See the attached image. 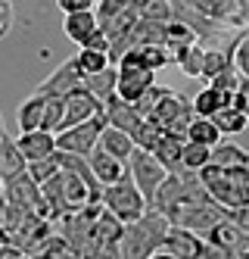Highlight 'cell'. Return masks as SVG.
<instances>
[{
    "mask_svg": "<svg viewBox=\"0 0 249 259\" xmlns=\"http://www.w3.org/2000/svg\"><path fill=\"white\" fill-rule=\"evenodd\" d=\"M168 228L171 222L162 212L146 209L137 222L125 225L122 240H119V259H150L156 250H162Z\"/></svg>",
    "mask_w": 249,
    "mask_h": 259,
    "instance_id": "1",
    "label": "cell"
},
{
    "mask_svg": "<svg viewBox=\"0 0 249 259\" xmlns=\"http://www.w3.org/2000/svg\"><path fill=\"white\" fill-rule=\"evenodd\" d=\"M203 188L209 191L218 206L224 209H243L249 206V165H237V169H221V165L209 162L196 172Z\"/></svg>",
    "mask_w": 249,
    "mask_h": 259,
    "instance_id": "2",
    "label": "cell"
},
{
    "mask_svg": "<svg viewBox=\"0 0 249 259\" xmlns=\"http://www.w3.org/2000/svg\"><path fill=\"white\" fill-rule=\"evenodd\" d=\"M100 203L116 215L119 222H125V225H131V222H137L146 209H150V203L146 197L137 191V184L131 181V175H125L122 181L116 184H109V188H103V197Z\"/></svg>",
    "mask_w": 249,
    "mask_h": 259,
    "instance_id": "3",
    "label": "cell"
},
{
    "mask_svg": "<svg viewBox=\"0 0 249 259\" xmlns=\"http://www.w3.org/2000/svg\"><path fill=\"white\" fill-rule=\"evenodd\" d=\"M106 128V116H90L78 125L66 128V132L56 135V150H66V153H78V156H90L100 144V135Z\"/></svg>",
    "mask_w": 249,
    "mask_h": 259,
    "instance_id": "4",
    "label": "cell"
},
{
    "mask_svg": "<svg viewBox=\"0 0 249 259\" xmlns=\"http://www.w3.org/2000/svg\"><path fill=\"white\" fill-rule=\"evenodd\" d=\"M128 175H131V181L137 184V191H140V194L146 197V203H150L153 194L159 191V184H162L171 172H168L150 150H140V147H137V150L131 153V159H128Z\"/></svg>",
    "mask_w": 249,
    "mask_h": 259,
    "instance_id": "5",
    "label": "cell"
},
{
    "mask_svg": "<svg viewBox=\"0 0 249 259\" xmlns=\"http://www.w3.org/2000/svg\"><path fill=\"white\" fill-rule=\"evenodd\" d=\"M103 116H106V125L119 128V132H125V135H131V138L137 135L140 125H143V116L137 113V106L128 103V100H122L119 94L106 97V103H103Z\"/></svg>",
    "mask_w": 249,
    "mask_h": 259,
    "instance_id": "6",
    "label": "cell"
},
{
    "mask_svg": "<svg viewBox=\"0 0 249 259\" xmlns=\"http://www.w3.org/2000/svg\"><path fill=\"white\" fill-rule=\"evenodd\" d=\"M81 81H84V72L78 69V63H75V57H72V60H66L56 72H50L34 94H41V97H53V94L56 97H66L69 91H75Z\"/></svg>",
    "mask_w": 249,
    "mask_h": 259,
    "instance_id": "7",
    "label": "cell"
},
{
    "mask_svg": "<svg viewBox=\"0 0 249 259\" xmlns=\"http://www.w3.org/2000/svg\"><path fill=\"white\" fill-rule=\"evenodd\" d=\"M100 113H103V103L93 97L84 84H78L75 91H69V94H66L63 132H66V128H72V125H78V122H84V119H90V116H100Z\"/></svg>",
    "mask_w": 249,
    "mask_h": 259,
    "instance_id": "8",
    "label": "cell"
},
{
    "mask_svg": "<svg viewBox=\"0 0 249 259\" xmlns=\"http://www.w3.org/2000/svg\"><path fill=\"white\" fill-rule=\"evenodd\" d=\"M203 247H206V237L184 225H171L165 234V244H162V250H168L178 259H203Z\"/></svg>",
    "mask_w": 249,
    "mask_h": 259,
    "instance_id": "9",
    "label": "cell"
},
{
    "mask_svg": "<svg viewBox=\"0 0 249 259\" xmlns=\"http://www.w3.org/2000/svg\"><path fill=\"white\" fill-rule=\"evenodd\" d=\"M206 240H209V244L224 247V250H231L234 256H240V253L249 250V231H246L243 225H237L231 215H227L224 222H218V225L206 234Z\"/></svg>",
    "mask_w": 249,
    "mask_h": 259,
    "instance_id": "10",
    "label": "cell"
},
{
    "mask_svg": "<svg viewBox=\"0 0 249 259\" xmlns=\"http://www.w3.org/2000/svg\"><path fill=\"white\" fill-rule=\"evenodd\" d=\"M153 84H156V72H150V69H119L116 94L128 103H137Z\"/></svg>",
    "mask_w": 249,
    "mask_h": 259,
    "instance_id": "11",
    "label": "cell"
},
{
    "mask_svg": "<svg viewBox=\"0 0 249 259\" xmlns=\"http://www.w3.org/2000/svg\"><path fill=\"white\" fill-rule=\"evenodd\" d=\"M16 147L22 150L25 162H41V159L56 156V135L44 132V128H37V132H25V135H19Z\"/></svg>",
    "mask_w": 249,
    "mask_h": 259,
    "instance_id": "12",
    "label": "cell"
},
{
    "mask_svg": "<svg viewBox=\"0 0 249 259\" xmlns=\"http://www.w3.org/2000/svg\"><path fill=\"white\" fill-rule=\"evenodd\" d=\"M87 162H90V169H93V175H97V181L103 184V188H109V184H116V181H122L128 175V162L103 153L100 147L87 156Z\"/></svg>",
    "mask_w": 249,
    "mask_h": 259,
    "instance_id": "13",
    "label": "cell"
},
{
    "mask_svg": "<svg viewBox=\"0 0 249 259\" xmlns=\"http://www.w3.org/2000/svg\"><path fill=\"white\" fill-rule=\"evenodd\" d=\"M100 28V16L93 13V10H84V13H66V19H63V31H66V38L75 41V44H84L93 31Z\"/></svg>",
    "mask_w": 249,
    "mask_h": 259,
    "instance_id": "14",
    "label": "cell"
},
{
    "mask_svg": "<svg viewBox=\"0 0 249 259\" xmlns=\"http://www.w3.org/2000/svg\"><path fill=\"white\" fill-rule=\"evenodd\" d=\"M193 106L184 94H178V91H168V94L153 106V113H150V122H156V125H162V128H168L171 122H175L178 116H184L187 109Z\"/></svg>",
    "mask_w": 249,
    "mask_h": 259,
    "instance_id": "15",
    "label": "cell"
},
{
    "mask_svg": "<svg viewBox=\"0 0 249 259\" xmlns=\"http://www.w3.org/2000/svg\"><path fill=\"white\" fill-rule=\"evenodd\" d=\"M97 147H100L103 153L122 159V162H128V159H131V153L137 150L134 138H131V135H125V132H119V128H112V125H106V128H103V135H100V144H97Z\"/></svg>",
    "mask_w": 249,
    "mask_h": 259,
    "instance_id": "16",
    "label": "cell"
},
{
    "mask_svg": "<svg viewBox=\"0 0 249 259\" xmlns=\"http://www.w3.org/2000/svg\"><path fill=\"white\" fill-rule=\"evenodd\" d=\"M171 57L175 63L181 66V72L187 78H203V63H206V47L200 41L193 44H184V47H175L171 50Z\"/></svg>",
    "mask_w": 249,
    "mask_h": 259,
    "instance_id": "17",
    "label": "cell"
},
{
    "mask_svg": "<svg viewBox=\"0 0 249 259\" xmlns=\"http://www.w3.org/2000/svg\"><path fill=\"white\" fill-rule=\"evenodd\" d=\"M44 109H47V97H41V94H31L28 100H22V106L16 113V122L22 128V135L44 128Z\"/></svg>",
    "mask_w": 249,
    "mask_h": 259,
    "instance_id": "18",
    "label": "cell"
},
{
    "mask_svg": "<svg viewBox=\"0 0 249 259\" xmlns=\"http://www.w3.org/2000/svg\"><path fill=\"white\" fill-rule=\"evenodd\" d=\"M28 172V162L22 156V150L16 147V141H10L7 135H0V175L4 178H16Z\"/></svg>",
    "mask_w": 249,
    "mask_h": 259,
    "instance_id": "19",
    "label": "cell"
},
{
    "mask_svg": "<svg viewBox=\"0 0 249 259\" xmlns=\"http://www.w3.org/2000/svg\"><path fill=\"white\" fill-rule=\"evenodd\" d=\"M231 97H234V94H221V91H215L212 84H206V88H203V91H200V94L190 100V103H193V113H196V116L212 119L218 109L231 106Z\"/></svg>",
    "mask_w": 249,
    "mask_h": 259,
    "instance_id": "20",
    "label": "cell"
},
{
    "mask_svg": "<svg viewBox=\"0 0 249 259\" xmlns=\"http://www.w3.org/2000/svg\"><path fill=\"white\" fill-rule=\"evenodd\" d=\"M184 144H187V141H178V138H171V135L165 132V135L159 138V144H156V150H153V156H156L168 172H184V162H181Z\"/></svg>",
    "mask_w": 249,
    "mask_h": 259,
    "instance_id": "21",
    "label": "cell"
},
{
    "mask_svg": "<svg viewBox=\"0 0 249 259\" xmlns=\"http://www.w3.org/2000/svg\"><path fill=\"white\" fill-rule=\"evenodd\" d=\"M81 84H84L100 103H106V97H112V94H116V88H119V66H109V69L97 72V75H84Z\"/></svg>",
    "mask_w": 249,
    "mask_h": 259,
    "instance_id": "22",
    "label": "cell"
},
{
    "mask_svg": "<svg viewBox=\"0 0 249 259\" xmlns=\"http://www.w3.org/2000/svg\"><path fill=\"white\" fill-rule=\"evenodd\" d=\"M212 162L221 165V169H237V165H249V153L243 150L240 144L221 141V144L212 147Z\"/></svg>",
    "mask_w": 249,
    "mask_h": 259,
    "instance_id": "23",
    "label": "cell"
},
{
    "mask_svg": "<svg viewBox=\"0 0 249 259\" xmlns=\"http://www.w3.org/2000/svg\"><path fill=\"white\" fill-rule=\"evenodd\" d=\"M221 132H218V125L212 122V119H203V116H196L193 122H190V128H187V141H193V144H203V147H215V144H221Z\"/></svg>",
    "mask_w": 249,
    "mask_h": 259,
    "instance_id": "24",
    "label": "cell"
},
{
    "mask_svg": "<svg viewBox=\"0 0 249 259\" xmlns=\"http://www.w3.org/2000/svg\"><path fill=\"white\" fill-rule=\"evenodd\" d=\"M212 122L218 125V132H221V135H240V132H246V125H249V116L243 113V109L224 106V109H218V113L212 116Z\"/></svg>",
    "mask_w": 249,
    "mask_h": 259,
    "instance_id": "25",
    "label": "cell"
},
{
    "mask_svg": "<svg viewBox=\"0 0 249 259\" xmlns=\"http://www.w3.org/2000/svg\"><path fill=\"white\" fill-rule=\"evenodd\" d=\"M75 63H78V69L84 72V75H97V72L112 66L109 53L106 50H93V47H81L78 53H75Z\"/></svg>",
    "mask_w": 249,
    "mask_h": 259,
    "instance_id": "26",
    "label": "cell"
},
{
    "mask_svg": "<svg viewBox=\"0 0 249 259\" xmlns=\"http://www.w3.org/2000/svg\"><path fill=\"white\" fill-rule=\"evenodd\" d=\"M134 7H137L140 19H150V22H171L175 19V10H171L168 0H134Z\"/></svg>",
    "mask_w": 249,
    "mask_h": 259,
    "instance_id": "27",
    "label": "cell"
},
{
    "mask_svg": "<svg viewBox=\"0 0 249 259\" xmlns=\"http://www.w3.org/2000/svg\"><path fill=\"white\" fill-rule=\"evenodd\" d=\"M234 66V50H206V63H203V78L206 81H212L215 75H221L224 69H231Z\"/></svg>",
    "mask_w": 249,
    "mask_h": 259,
    "instance_id": "28",
    "label": "cell"
},
{
    "mask_svg": "<svg viewBox=\"0 0 249 259\" xmlns=\"http://www.w3.org/2000/svg\"><path fill=\"white\" fill-rule=\"evenodd\" d=\"M181 162H184L187 172H200L203 165L212 162V147H203V144L187 141V144H184V153H181Z\"/></svg>",
    "mask_w": 249,
    "mask_h": 259,
    "instance_id": "29",
    "label": "cell"
},
{
    "mask_svg": "<svg viewBox=\"0 0 249 259\" xmlns=\"http://www.w3.org/2000/svg\"><path fill=\"white\" fill-rule=\"evenodd\" d=\"M63 119H66V97H47V109H44V132L60 135L63 132Z\"/></svg>",
    "mask_w": 249,
    "mask_h": 259,
    "instance_id": "30",
    "label": "cell"
},
{
    "mask_svg": "<svg viewBox=\"0 0 249 259\" xmlns=\"http://www.w3.org/2000/svg\"><path fill=\"white\" fill-rule=\"evenodd\" d=\"M171 60H175V57H171V50H168L165 44H146V47H140V63H143V69H150V72L168 66Z\"/></svg>",
    "mask_w": 249,
    "mask_h": 259,
    "instance_id": "31",
    "label": "cell"
},
{
    "mask_svg": "<svg viewBox=\"0 0 249 259\" xmlns=\"http://www.w3.org/2000/svg\"><path fill=\"white\" fill-rule=\"evenodd\" d=\"M165 135V128L162 125H156V122H150V119H143V125H140V132L134 135V144L140 147V150H156V144H159V138Z\"/></svg>",
    "mask_w": 249,
    "mask_h": 259,
    "instance_id": "32",
    "label": "cell"
},
{
    "mask_svg": "<svg viewBox=\"0 0 249 259\" xmlns=\"http://www.w3.org/2000/svg\"><path fill=\"white\" fill-rule=\"evenodd\" d=\"M209 84H212L215 91H221V94H237V91H240V84H243V75H240V72L231 66V69H224L221 75H215V78L209 81Z\"/></svg>",
    "mask_w": 249,
    "mask_h": 259,
    "instance_id": "33",
    "label": "cell"
},
{
    "mask_svg": "<svg viewBox=\"0 0 249 259\" xmlns=\"http://www.w3.org/2000/svg\"><path fill=\"white\" fill-rule=\"evenodd\" d=\"M56 172H60V162H56V156L41 159V162H28V175H31L37 184H44V181H47V178H53Z\"/></svg>",
    "mask_w": 249,
    "mask_h": 259,
    "instance_id": "34",
    "label": "cell"
},
{
    "mask_svg": "<svg viewBox=\"0 0 249 259\" xmlns=\"http://www.w3.org/2000/svg\"><path fill=\"white\" fill-rule=\"evenodd\" d=\"M234 69L240 72L243 78H249V34L240 38L237 47H234Z\"/></svg>",
    "mask_w": 249,
    "mask_h": 259,
    "instance_id": "35",
    "label": "cell"
},
{
    "mask_svg": "<svg viewBox=\"0 0 249 259\" xmlns=\"http://www.w3.org/2000/svg\"><path fill=\"white\" fill-rule=\"evenodd\" d=\"M100 0H56V7L63 13H84V10H93Z\"/></svg>",
    "mask_w": 249,
    "mask_h": 259,
    "instance_id": "36",
    "label": "cell"
},
{
    "mask_svg": "<svg viewBox=\"0 0 249 259\" xmlns=\"http://www.w3.org/2000/svg\"><path fill=\"white\" fill-rule=\"evenodd\" d=\"M231 106L234 109H243V113L249 116V78H243V84H240V91L231 97Z\"/></svg>",
    "mask_w": 249,
    "mask_h": 259,
    "instance_id": "37",
    "label": "cell"
},
{
    "mask_svg": "<svg viewBox=\"0 0 249 259\" xmlns=\"http://www.w3.org/2000/svg\"><path fill=\"white\" fill-rule=\"evenodd\" d=\"M81 47H93V50H106V53H109V38H106V31H103V28H97V31H93L90 38L81 44Z\"/></svg>",
    "mask_w": 249,
    "mask_h": 259,
    "instance_id": "38",
    "label": "cell"
},
{
    "mask_svg": "<svg viewBox=\"0 0 249 259\" xmlns=\"http://www.w3.org/2000/svg\"><path fill=\"white\" fill-rule=\"evenodd\" d=\"M10 22H13V7L4 4V7H0V38L10 31Z\"/></svg>",
    "mask_w": 249,
    "mask_h": 259,
    "instance_id": "39",
    "label": "cell"
},
{
    "mask_svg": "<svg viewBox=\"0 0 249 259\" xmlns=\"http://www.w3.org/2000/svg\"><path fill=\"white\" fill-rule=\"evenodd\" d=\"M150 259H178V256H171V253H168V250H162V253H159V250H156V253H153V256H150Z\"/></svg>",
    "mask_w": 249,
    "mask_h": 259,
    "instance_id": "40",
    "label": "cell"
},
{
    "mask_svg": "<svg viewBox=\"0 0 249 259\" xmlns=\"http://www.w3.org/2000/svg\"><path fill=\"white\" fill-rule=\"evenodd\" d=\"M4 191H7V178L0 175V197H4Z\"/></svg>",
    "mask_w": 249,
    "mask_h": 259,
    "instance_id": "41",
    "label": "cell"
},
{
    "mask_svg": "<svg viewBox=\"0 0 249 259\" xmlns=\"http://www.w3.org/2000/svg\"><path fill=\"white\" fill-rule=\"evenodd\" d=\"M0 244H7V237H4V228H0Z\"/></svg>",
    "mask_w": 249,
    "mask_h": 259,
    "instance_id": "42",
    "label": "cell"
},
{
    "mask_svg": "<svg viewBox=\"0 0 249 259\" xmlns=\"http://www.w3.org/2000/svg\"><path fill=\"white\" fill-rule=\"evenodd\" d=\"M237 259H249V250H246V253H240V256H237Z\"/></svg>",
    "mask_w": 249,
    "mask_h": 259,
    "instance_id": "43",
    "label": "cell"
},
{
    "mask_svg": "<svg viewBox=\"0 0 249 259\" xmlns=\"http://www.w3.org/2000/svg\"><path fill=\"white\" fill-rule=\"evenodd\" d=\"M0 215H4V200H0Z\"/></svg>",
    "mask_w": 249,
    "mask_h": 259,
    "instance_id": "44",
    "label": "cell"
},
{
    "mask_svg": "<svg viewBox=\"0 0 249 259\" xmlns=\"http://www.w3.org/2000/svg\"><path fill=\"white\" fill-rule=\"evenodd\" d=\"M4 4H10V0H0V7H4Z\"/></svg>",
    "mask_w": 249,
    "mask_h": 259,
    "instance_id": "45",
    "label": "cell"
}]
</instances>
